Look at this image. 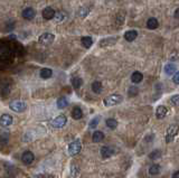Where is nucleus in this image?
<instances>
[{
  "label": "nucleus",
  "instance_id": "f257e3e1",
  "mask_svg": "<svg viewBox=\"0 0 179 178\" xmlns=\"http://www.w3.org/2000/svg\"><path fill=\"white\" fill-rule=\"evenodd\" d=\"M122 101H123L122 95H120V94H112V95H109L108 97H105L104 101H103V103H104L105 106H113V105L121 103Z\"/></svg>",
  "mask_w": 179,
  "mask_h": 178
},
{
  "label": "nucleus",
  "instance_id": "f03ea898",
  "mask_svg": "<svg viewBox=\"0 0 179 178\" xmlns=\"http://www.w3.org/2000/svg\"><path fill=\"white\" fill-rule=\"evenodd\" d=\"M81 149H82V143L80 140H74L73 142H71L69 146V156H76L81 152Z\"/></svg>",
  "mask_w": 179,
  "mask_h": 178
},
{
  "label": "nucleus",
  "instance_id": "7ed1b4c3",
  "mask_svg": "<svg viewBox=\"0 0 179 178\" xmlns=\"http://www.w3.org/2000/svg\"><path fill=\"white\" fill-rule=\"evenodd\" d=\"M178 131H179L178 126H176V124L170 126L169 128L167 129V132H166V141L168 142V143L172 141L174 138L178 134Z\"/></svg>",
  "mask_w": 179,
  "mask_h": 178
},
{
  "label": "nucleus",
  "instance_id": "20e7f679",
  "mask_svg": "<svg viewBox=\"0 0 179 178\" xmlns=\"http://www.w3.org/2000/svg\"><path fill=\"white\" fill-rule=\"evenodd\" d=\"M67 122V119L65 117L64 114H60L58 117H56L53 121H52V126H53V128H56V129H60L63 128L65 124Z\"/></svg>",
  "mask_w": 179,
  "mask_h": 178
},
{
  "label": "nucleus",
  "instance_id": "39448f33",
  "mask_svg": "<svg viewBox=\"0 0 179 178\" xmlns=\"http://www.w3.org/2000/svg\"><path fill=\"white\" fill-rule=\"evenodd\" d=\"M9 108L15 112H24L27 109V105H26L25 102H21V101H13L10 103Z\"/></svg>",
  "mask_w": 179,
  "mask_h": 178
},
{
  "label": "nucleus",
  "instance_id": "423d86ee",
  "mask_svg": "<svg viewBox=\"0 0 179 178\" xmlns=\"http://www.w3.org/2000/svg\"><path fill=\"white\" fill-rule=\"evenodd\" d=\"M55 39V36L53 35V34H49V32H45V34H43L39 36L38 38V43L39 44H43V45H49L52 44L53 41Z\"/></svg>",
  "mask_w": 179,
  "mask_h": 178
},
{
  "label": "nucleus",
  "instance_id": "0eeeda50",
  "mask_svg": "<svg viewBox=\"0 0 179 178\" xmlns=\"http://www.w3.org/2000/svg\"><path fill=\"white\" fill-rule=\"evenodd\" d=\"M34 159H35V156H34V154H32V151H25L23 155H21V160H23V162L25 165H30L34 161Z\"/></svg>",
  "mask_w": 179,
  "mask_h": 178
},
{
  "label": "nucleus",
  "instance_id": "6e6552de",
  "mask_svg": "<svg viewBox=\"0 0 179 178\" xmlns=\"http://www.w3.org/2000/svg\"><path fill=\"white\" fill-rule=\"evenodd\" d=\"M11 123H13V117L10 114L5 113L0 117V124H1V127H9Z\"/></svg>",
  "mask_w": 179,
  "mask_h": 178
},
{
  "label": "nucleus",
  "instance_id": "1a4fd4ad",
  "mask_svg": "<svg viewBox=\"0 0 179 178\" xmlns=\"http://www.w3.org/2000/svg\"><path fill=\"white\" fill-rule=\"evenodd\" d=\"M116 41H118V37H108V38H104L100 41V46L101 47H109V46L114 45Z\"/></svg>",
  "mask_w": 179,
  "mask_h": 178
},
{
  "label": "nucleus",
  "instance_id": "9d476101",
  "mask_svg": "<svg viewBox=\"0 0 179 178\" xmlns=\"http://www.w3.org/2000/svg\"><path fill=\"white\" fill-rule=\"evenodd\" d=\"M41 15H43V18L52 19V18H54V16H55V10L53 9L52 7H46L45 9L43 10Z\"/></svg>",
  "mask_w": 179,
  "mask_h": 178
},
{
  "label": "nucleus",
  "instance_id": "9b49d317",
  "mask_svg": "<svg viewBox=\"0 0 179 178\" xmlns=\"http://www.w3.org/2000/svg\"><path fill=\"white\" fill-rule=\"evenodd\" d=\"M36 16V11H35V9H32V8H30V7H28V8H26V9H24L23 11V17L25 19H32L34 17Z\"/></svg>",
  "mask_w": 179,
  "mask_h": 178
},
{
  "label": "nucleus",
  "instance_id": "f8f14e48",
  "mask_svg": "<svg viewBox=\"0 0 179 178\" xmlns=\"http://www.w3.org/2000/svg\"><path fill=\"white\" fill-rule=\"evenodd\" d=\"M113 149L112 148H110V147H108V146H104V147H102L101 148V156L103 157V158H110L111 156L113 155Z\"/></svg>",
  "mask_w": 179,
  "mask_h": 178
},
{
  "label": "nucleus",
  "instance_id": "ddd939ff",
  "mask_svg": "<svg viewBox=\"0 0 179 178\" xmlns=\"http://www.w3.org/2000/svg\"><path fill=\"white\" fill-rule=\"evenodd\" d=\"M167 112H168V110L166 108L165 105H160V106H158L157 108V111H156V115L158 119H164L167 115Z\"/></svg>",
  "mask_w": 179,
  "mask_h": 178
},
{
  "label": "nucleus",
  "instance_id": "4468645a",
  "mask_svg": "<svg viewBox=\"0 0 179 178\" xmlns=\"http://www.w3.org/2000/svg\"><path fill=\"white\" fill-rule=\"evenodd\" d=\"M137 37H138V32L136 30H128L124 34V38H125V41H133Z\"/></svg>",
  "mask_w": 179,
  "mask_h": 178
},
{
  "label": "nucleus",
  "instance_id": "2eb2a0df",
  "mask_svg": "<svg viewBox=\"0 0 179 178\" xmlns=\"http://www.w3.org/2000/svg\"><path fill=\"white\" fill-rule=\"evenodd\" d=\"M72 117H73V119H75V120L82 119V117H83L82 109H81L80 106H75V108L72 110Z\"/></svg>",
  "mask_w": 179,
  "mask_h": 178
},
{
  "label": "nucleus",
  "instance_id": "dca6fc26",
  "mask_svg": "<svg viewBox=\"0 0 179 178\" xmlns=\"http://www.w3.org/2000/svg\"><path fill=\"white\" fill-rule=\"evenodd\" d=\"M104 139V133L102 132V131H94L92 136V140L94 142H100L102 141Z\"/></svg>",
  "mask_w": 179,
  "mask_h": 178
},
{
  "label": "nucleus",
  "instance_id": "f3484780",
  "mask_svg": "<svg viewBox=\"0 0 179 178\" xmlns=\"http://www.w3.org/2000/svg\"><path fill=\"white\" fill-rule=\"evenodd\" d=\"M159 26V23H158V20L156 18H149L147 21V27L149 29H156L158 28Z\"/></svg>",
  "mask_w": 179,
  "mask_h": 178
},
{
  "label": "nucleus",
  "instance_id": "a211bd4d",
  "mask_svg": "<svg viewBox=\"0 0 179 178\" xmlns=\"http://www.w3.org/2000/svg\"><path fill=\"white\" fill-rule=\"evenodd\" d=\"M143 80V75L140 72H134V73L131 75V81H132L133 83H140L141 81Z\"/></svg>",
  "mask_w": 179,
  "mask_h": 178
},
{
  "label": "nucleus",
  "instance_id": "6ab92c4d",
  "mask_svg": "<svg viewBox=\"0 0 179 178\" xmlns=\"http://www.w3.org/2000/svg\"><path fill=\"white\" fill-rule=\"evenodd\" d=\"M67 105H69V101H67V99L64 97V96H62V97H60V99L57 100V108H58V109H65Z\"/></svg>",
  "mask_w": 179,
  "mask_h": 178
},
{
  "label": "nucleus",
  "instance_id": "aec40b11",
  "mask_svg": "<svg viewBox=\"0 0 179 178\" xmlns=\"http://www.w3.org/2000/svg\"><path fill=\"white\" fill-rule=\"evenodd\" d=\"M52 75H53V71L51 69H43L41 71V78L44 80L52 78Z\"/></svg>",
  "mask_w": 179,
  "mask_h": 178
},
{
  "label": "nucleus",
  "instance_id": "412c9836",
  "mask_svg": "<svg viewBox=\"0 0 179 178\" xmlns=\"http://www.w3.org/2000/svg\"><path fill=\"white\" fill-rule=\"evenodd\" d=\"M92 91L96 94H100L102 92V83L99 82V81H95V82L92 83Z\"/></svg>",
  "mask_w": 179,
  "mask_h": 178
},
{
  "label": "nucleus",
  "instance_id": "4be33fe9",
  "mask_svg": "<svg viewBox=\"0 0 179 178\" xmlns=\"http://www.w3.org/2000/svg\"><path fill=\"white\" fill-rule=\"evenodd\" d=\"M78 175H80V167H78L76 164H72L71 165V176L72 177H77Z\"/></svg>",
  "mask_w": 179,
  "mask_h": 178
},
{
  "label": "nucleus",
  "instance_id": "5701e85b",
  "mask_svg": "<svg viewBox=\"0 0 179 178\" xmlns=\"http://www.w3.org/2000/svg\"><path fill=\"white\" fill-rule=\"evenodd\" d=\"M93 44V41H92V38L91 37H83L82 38V45L85 47V48H90L91 46H92Z\"/></svg>",
  "mask_w": 179,
  "mask_h": 178
},
{
  "label": "nucleus",
  "instance_id": "b1692460",
  "mask_svg": "<svg viewBox=\"0 0 179 178\" xmlns=\"http://www.w3.org/2000/svg\"><path fill=\"white\" fill-rule=\"evenodd\" d=\"M176 65L175 64H167L165 66V72L166 74H168V75H171V74H174L176 72Z\"/></svg>",
  "mask_w": 179,
  "mask_h": 178
},
{
  "label": "nucleus",
  "instance_id": "393cba45",
  "mask_svg": "<svg viewBox=\"0 0 179 178\" xmlns=\"http://www.w3.org/2000/svg\"><path fill=\"white\" fill-rule=\"evenodd\" d=\"M105 123L110 129H115L116 127H118V121H116L115 119H112V118L108 119V120L105 121Z\"/></svg>",
  "mask_w": 179,
  "mask_h": 178
},
{
  "label": "nucleus",
  "instance_id": "a878e982",
  "mask_svg": "<svg viewBox=\"0 0 179 178\" xmlns=\"http://www.w3.org/2000/svg\"><path fill=\"white\" fill-rule=\"evenodd\" d=\"M83 84V80L81 78H74L72 80V85L74 86V89H80Z\"/></svg>",
  "mask_w": 179,
  "mask_h": 178
},
{
  "label": "nucleus",
  "instance_id": "bb28decb",
  "mask_svg": "<svg viewBox=\"0 0 179 178\" xmlns=\"http://www.w3.org/2000/svg\"><path fill=\"white\" fill-rule=\"evenodd\" d=\"M159 173H160V167H159V165H152L151 167L149 168V174L152 175V176L158 175Z\"/></svg>",
  "mask_w": 179,
  "mask_h": 178
},
{
  "label": "nucleus",
  "instance_id": "cd10ccee",
  "mask_svg": "<svg viewBox=\"0 0 179 178\" xmlns=\"http://www.w3.org/2000/svg\"><path fill=\"white\" fill-rule=\"evenodd\" d=\"M161 155H162V152H161V150H159V149H156V150H153L149 155V158L150 159H158V158H160Z\"/></svg>",
  "mask_w": 179,
  "mask_h": 178
},
{
  "label": "nucleus",
  "instance_id": "c85d7f7f",
  "mask_svg": "<svg viewBox=\"0 0 179 178\" xmlns=\"http://www.w3.org/2000/svg\"><path fill=\"white\" fill-rule=\"evenodd\" d=\"M99 122H100V117L97 115V117H95V118H93L92 120H91V122H90V124H88L90 129H95L97 127Z\"/></svg>",
  "mask_w": 179,
  "mask_h": 178
},
{
  "label": "nucleus",
  "instance_id": "c756f323",
  "mask_svg": "<svg viewBox=\"0 0 179 178\" xmlns=\"http://www.w3.org/2000/svg\"><path fill=\"white\" fill-rule=\"evenodd\" d=\"M138 87H136V86H131L130 89H129V95L130 96H136L137 94H138Z\"/></svg>",
  "mask_w": 179,
  "mask_h": 178
},
{
  "label": "nucleus",
  "instance_id": "7c9ffc66",
  "mask_svg": "<svg viewBox=\"0 0 179 178\" xmlns=\"http://www.w3.org/2000/svg\"><path fill=\"white\" fill-rule=\"evenodd\" d=\"M54 17H55V19L57 20V21H63L64 18H65V16H64L63 13H57V14L55 13V16H54Z\"/></svg>",
  "mask_w": 179,
  "mask_h": 178
},
{
  "label": "nucleus",
  "instance_id": "2f4dec72",
  "mask_svg": "<svg viewBox=\"0 0 179 178\" xmlns=\"http://www.w3.org/2000/svg\"><path fill=\"white\" fill-rule=\"evenodd\" d=\"M87 14H88V10H87L86 8H81L80 11L77 13V15L78 16H81V17H85Z\"/></svg>",
  "mask_w": 179,
  "mask_h": 178
},
{
  "label": "nucleus",
  "instance_id": "473e14b6",
  "mask_svg": "<svg viewBox=\"0 0 179 178\" xmlns=\"http://www.w3.org/2000/svg\"><path fill=\"white\" fill-rule=\"evenodd\" d=\"M170 102L175 105H179V95H174L170 99Z\"/></svg>",
  "mask_w": 179,
  "mask_h": 178
},
{
  "label": "nucleus",
  "instance_id": "72a5a7b5",
  "mask_svg": "<svg viewBox=\"0 0 179 178\" xmlns=\"http://www.w3.org/2000/svg\"><path fill=\"white\" fill-rule=\"evenodd\" d=\"M174 82L176 83V84H179V72H178V73L175 74V76H174Z\"/></svg>",
  "mask_w": 179,
  "mask_h": 178
},
{
  "label": "nucleus",
  "instance_id": "f704fd0d",
  "mask_svg": "<svg viewBox=\"0 0 179 178\" xmlns=\"http://www.w3.org/2000/svg\"><path fill=\"white\" fill-rule=\"evenodd\" d=\"M175 18L179 19V9H177L176 11H175Z\"/></svg>",
  "mask_w": 179,
  "mask_h": 178
},
{
  "label": "nucleus",
  "instance_id": "c9c22d12",
  "mask_svg": "<svg viewBox=\"0 0 179 178\" xmlns=\"http://www.w3.org/2000/svg\"><path fill=\"white\" fill-rule=\"evenodd\" d=\"M172 178H179V170H177V171L172 175Z\"/></svg>",
  "mask_w": 179,
  "mask_h": 178
}]
</instances>
